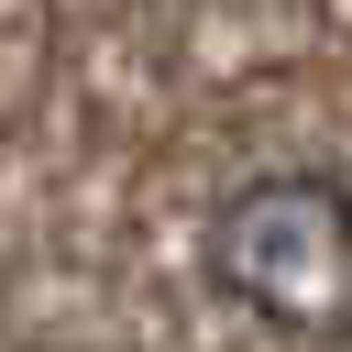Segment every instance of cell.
Here are the masks:
<instances>
[{
  "mask_svg": "<svg viewBox=\"0 0 352 352\" xmlns=\"http://www.w3.org/2000/svg\"><path fill=\"white\" fill-rule=\"evenodd\" d=\"M209 275L286 341H352V198L330 176H242L209 220Z\"/></svg>",
  "mask_w": 352,
  "mask_h": 352,
  "instance_id": "cell-1",
  "label": "cell"
}]
</instances>
